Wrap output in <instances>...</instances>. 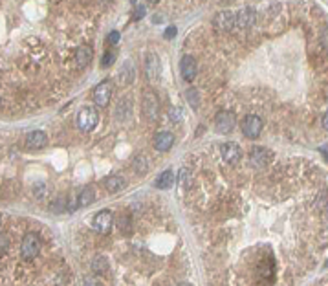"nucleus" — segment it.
<instances>
[{
    "mask_svg": "<svg viewBox=\"0 0 328 286\" xmlns=\"http://www.w3.org/2000/svg\"><path fill=\"white\" fill-rule=\"evenodd\" d=\"M187 103L191 104V108H198L200 106V94H198L196 88H189L186 92Z\"/></svg>",
    "mask_w": 328,
    "mask_h": 286,
    "instance_id": "24",
    "label": "nucleus"
},
{
    "mask_svg": "<svg viewBox=\"0 0 328 286\" xmlns=\"http://www.w3.org/2000/svg\"><path fill=\"white\" fill-rule=\"evenodd\" d=\"M180 74H182V79L187 82H191L196 79V74H198V66H196V60L194 57L191 55H184L180 60Z\"/></svg>",
    "mask_w": 328,
    "mask_h": 286,
    "instance_id": "10",
    "label": "nucleus"
},
{
    "mask_svg": "<svg viewBox=\"0 0 328 286\" xmlns=\"http://www.w3.org/2000/svg\"><path fill=\"white\" fill-rule=\"evenodd\" d=\"M0 231H2V218H0Z\"/></svg>",
    "mask_w": 328,
    "mask_h": 286,
    "instance_id": "38",
    "label": "nucleus"
},
{
    "mask_svg": "<svg viewBox=\"0 0 328 286\" xmlns=\"http://www.w3.org/2000/svg\"><path fill=\"white\" fill-rule=\"evenodd\" d=\"M106 40H108V44H116L118 40H120V33H118V32H110L108 33V38H106Z\"/></svg>",
    "mask_w": 328,
    "mask_h": 286,
    "instance_id": "31",
    "label": "nucleus"
},
{
    "mask_svg": "<svg viewBox=\"0 0 328 286\" xmlns=\"http://www.w3.org/2000/svg\"><path fill=\"white\" fill-rule=\"evenodd\" d=\"M147 2H148V4H152V6H154V4H158L160 0H147Z\"/></svg>",
    "mask_w": 328,
    "mask_h": 286,
    "instance_id": "37",
    "label": "nucleus"
},
{
    "mask_svg": "<svg viewBox=\"0 0 328 286\" xmlns=\"http://www.w3.org/2000/svg\"><path fill=\"white\" fill-rule=\"evenodd\" d=\"M118 226H120V231L123 233V235H128V233H130V226H132L130 216H128L126 213H123L120 216V220H118Z\"/></svg>",
    "mask_w": 328,
    "mask_h": 286,
    "instance_id": "25",
    "label": "nucleus"
},
{
    "mask_svg": "<svg viewBox=\"0 0 328 286\" xmlns=\"http://www.w3.org/2000/svg\"><path fill=\"white\" fill-rule=\"evenodd\" d=\"M40 246H42V242H40L38 233H35V231H28L20 240V255L26 258V260H32V258H35L38 255Z\"/></svg>",
    "mask_w": 328,
    "mask_h": 286,
    "instance_id": "1",
    "label": "nucleus"
},
{
    "mask_svg": "<svg viewBox=\"0 0 328 286\" xmlns=\"http://www.w3.org/2000/svg\"><path fill=\"white\" fill-rule=\"evenodd\" d=\"M172 145H174V136L170 132H160L156 140H154V148L160 150V152H167Z\"/></svg>",
    "mask_w": 328,
    "mask_h": 286,
    "instance_id": "17",
    "label": "nucleus"
},
{
    "mask_svg": "<svg viewBox=\"0 0 328 286\" xmlns=\"http://www.w3.org/2000/svg\"><path fill=\"white\" fill-rule=\"evenodd\" d=\"M112 226H114V214H112L110 209H103V211H99V213L96 214L94 220H92V228L98 231V233H101V235L110 233Z\"/></svg>",
    "mask_w": 328,
    "mask_h": 286,
    "instance_id": "7",
    "label": "nucleus"
},
{
    "mask_svg": "<svg viewBox=\"0 0 328 286\" xmlns=\"http://www.w3.org/2000/svg\"><path fill=\"white\" fill-rule=\"evenodd\" d=\"M99 123V112L94 106H84L77 114V126L82 132H92Z\"/></svg>",
    "mask_w": 328,
    "mask_h": 286,
    "instance_id": "2",
    "label": "nucleus"
},
{
    "mask_svg": "<svg viewBox=\"0 0 328 286\" xmlns=\"http://www.w3.org/2000/svg\"><path fill=\"white\" fill-rule=\"evenodd\" d=\"M172 118H174V120H176V121L180 120V112H178V108H176V110H174V114H172V112H170V120H172Z\"/></svg>",
    "mask_w": 328,
    "mask_h": 286,
    "instance_id": "35",
    "label": "nucleus"
},
{
    "mask_svg": "<svg viewBox=\"0 0 328 286\" xmlns=\"http://www.w3.org/2000/svg\"><path fill=\"white\" fill-rule=\"evenodd\" d=\"M33 192H35V196L37 198H44L46 196V184H44V182H37L35 187H33Z\"/></svg>",
    "mask_w": 328,
    "mask_h": 286,
    "instance_id": "29",
    "label": "nucleus"
},
{
    "mask_svg": "<svg viewBox=\"0 0 328 286\" xmlns=\"http://www.w3.org/2000/svg\"><path fill=\"white\" fill-rule=\"evenodd\" d=\"M116 57H118V54H116V50H106L103 55V59H101V64L104 66V68H108V66L114 64Z\"/></svg>",
    "mask_w": 328,
    "mask_h": 286,
    "instance_id": "27",
    "label": "nucleus"
},
{
    "mask_svg": "<svg viewBox=\"0 0 328 286\" xmlns=\"http://www.w3.org/2000/svg\"><path fill=\"white\" fill-rule=\"evenodd\" d=\"M213 26L218 30V32H231L233 28H235V13L233 11H220V13H216V16H214L213 20Z\"/></svg>",
    "mask_w": 328,
    "mask_h": 286,
    "instance_id": "12",
    "label": "nucleus"
},
{
    "mask_svg": "<svg viewBox=\"0 0 328 286\" xmlns=\"http://www.w3.org/2000/svg\"><path fill=\"white\" fill-rule=\"evenodd\" d=\"M172 184H174V172L170 169L164 170V172L156 178V187H158V189H164V191L165 189H170Z\"/></svg>",
    "mask_w": 328,
    "mask_h": 286,
    "instance_id": "19",
    "label": "nucleus"
},
{
    "mask_svg": "<svg viewBox=\"0 0 328 286\" xmlns=\"http://www.w3.org/2000/svg\"><path fill=\"white\" fill-rule=\"evenodd\" d=\"M257 20V11L246 6L242 8L238 13H235V26H238L240 30H246V28H252Z\"/></svg>",
    "mask_w": 328,
    "mask_h": 286,
    "instance_id": "13",
    "label": "nucleus"
},
{
    "mask_svg": "<svg viewBox=\"0 0 328 286\" xmlns=\"http://www.w3.org/2000/svg\"><path fill=\"white\" fill-rule=\"evenodd\" d=\"M132 4H136V0H132Z\"/></svg>",
    "mask_w": 328,
    "mask_h": 286,
    "instance_id": "39",
    "label": "nucleus"
},
{
    "mask_svg": "<svg viewBox=\"0 0 328 286\" xmlns=\"http://www.w3.org/2000/svg\"><path fill=\"white\" fill-rule=\"evenodd\" d=\"M176 35V28H167L165 30V38H172Z\"/></svg>",
    "mask_w": 328,
    "mask_h": 286,
    "instance_id": "32",
    "label": "nucleus"
},
{
    "mask_svg": "<svg viewBox=\"0 0 328 286\" xmlns=\"http://www.w3.org/2000/svg\"><path fill=\"white\" fill-rule=\"evenodd\" d=\"M48 145V136L42 130H33L26 136V147L32 150H40Z\"/></svg>",
    "mask_w": 328,
    "mask_h": 286,
    "instance_id": "15",
    "label": "nucleus"
},
{
    "mask_svg": "<svg viewBox=\"0 0 328 286\" xmlns=\"http://www.w3.org/2000/svg\"><path fill=\"white\" fill-rule=\"evenodd\" d=\"M134 79H136V68H134L130 60H125L121 64L120 72H118V82L121 86H128V84L134 82Z\"/></svg>",
    "mask_w": 328,
    "mask_h": 286,
    "instance_id": "14",
    "label": "nucleus"
},
{
    "mask_svg": "<svg viewBox=\"0 0 328 286\" xmlns=\"http://www.w3.org/2000/svg\"><path fill=\"white\" fill-rule=\"evenodd\" d=\"M10 244H11L10 236L4 235V233L0 231V257H2V255H6V253L10 252Z\"/></svg>",
    "mask_w": 328,
    "mask_h": 286,
    "instance_id": "28",
    "label": "nucleus"
},
{
    "mask_svg": "<svg viewBox=\"0 0 328 286\" xmlns=\"http://www.w3.org/2000/svg\"><path fill=\"white\" fill-rule=\"evenodd\" d=\"M84 282H90V284H98L99 280H98V279H94V277H86V279H84Z\"/></svg>",
    "mask_w": 328,
    "mask_h": 286,
    "instance_id": "34",
    "label": "nucleus"
},
{
    "mask_svg": "<svg viewBox=\"0 0 328 286\" xmlns=\"http://www.w3.org/2000/svg\"><path fill=\"white\" fill-rule=\"evenodd\" d=\"M132 116V103L128 98H123L118 101V104H116L114 108V118L116 121H120V123H125V121L130 120Z\"/></svg>",
    "mask_w": 328,
    "mask_h": 286,
    "instance_id": "16",
    "label": "nucleus"
},
{
    "mask_svg": "<svg viewBox=\"0 0 328 286\" xmlns=\"http://www.w3.org/2000/svg\"><path fill=\"white\" fill-rule=\"evenodd\" d=\"M236 126V116L230 110H220L218 114L214 116V128L220 134H230L235 130Z\"/></svg>",
    "mask_w": 328,
    "mask_h": 286,
    "instance_id": "4",
    "label": "nucleus"
},
{
    "mask_svg": "<svg viewBox=\"0 0 328 286\" xmlns=\"http://www.w3.org/2000/svg\"><path fill=\"white\" fill-rule=\"evenodd\" d=\"M274 160V150H270L268 147H253L250 152V164L253 167H266L272 164Z\"/></svg>",
    "mask_w": 328,
    "mask_h": 286,
    "instance_id": "8",
    "label": "nucleus"
},
{
    "mask_svg": "<svg viewBox=\"0 0 328 286\" xmlns=\"http://www.w3.org/2000/svg\"><path fill=\"white\" fill-rule=\"evenodd\" d=\"M52 213H62V211H68V206H66V198L64 196H57V200H54V204L50 206Z\"/></svg>",
    "mask_w": 328,
    "mask_h": 286,
    "instance_id": "26",
    "label": "nucleus"
},
{
    "mask_svg": "<svg viewBox=\"0 0 328 286\" xmlns=\"http://www.w3.org/2000/svg\"><path fill=\"white\" fill-rule=\"evenodd\" d=\"M94 200H96V191L90 186L82 187L79 191V196H77V208H88Z\"/></svg>",
    "mask_w": 328,
    "mask_h": 286,
    "instance_id": "18",
    "label": "nucleus"
},
{
    "mask_svg": "<svg viewBox=\"0 0 328 286\" xmlns=\"http://www.w3.org/2000/svg\"><path fill=\"white\" fill-rule=\"evenodd\" d=\"M240 125H242V132H244V136L250 138V140H255V138L260 136L264 123H262V120H260L258 116L250 114V116H246V118L242 120Z\"/></svg>",
    "mask_w": 328,
    "mask_h": 286,
    "instance_id": "6",
    "label": "nucleus"
},
{
    "mask_svg": "<svg viewBox=\"0 0 328 286\" xmlns=\"http://www.w3.org/2000/svg\"><path fill=\"white\" fill-rule=\"evenodd\" d=\"M220 152H222V158H224L226 164L230 165H236L242 160V148L235 142L224 143L222 148H220Z\"/></svg>",
    "mask_w": 328,
    "mask_h": 286,
    "instance_id": "11",
    "label": "nucleus"
},
{
    "mask_svg": "<svg viewBox=\"0 0 328 286\" xmlns=\"http://www.w3.org/2000/svg\"><path fill=\"white\" fill-rule=\"evenodd\" d=\"M142 106H143V114H145V118H147L150 123H154V121L158 120L160 116V101L158 98H156V94L154 92H145L143 94V99H142Z\"/></svg>",
    "mask_w": 328,
    "mask_h": 286,
    "instance_id": "5",
    "label": "nucleus"
},
{
    "mask_svg": "<svg viewBox=\"0 0 328 286\" xmlns=\"http://www.w3.org/2000/svg\"><path fill=\"white\" fill-rule=\"evenodd\" d=\"M104 187L108 192H118L125 187V180L121 176H108V178H104Z\"/></svg>",
    "mask_w": 328,
    "mask_h": 286,
    "instance_id": "21",
    "label": "nucleus"
},
{
    "mask_svg": "<svg viewBox=\"0 0 328 286\" xmlns=\"http://www.w3.org/2000/svg\"><path fill=\"white\" fill-rule=\"evenodd\" d=\"M110 270V266H108V260L103 257V255H99V257H96L92 260V272L96 275H104L106 272Z\"/></svg>",
    "mask_w": 328,
    "mask_h": 286,
    "instance_id": "22",
    "label": "nucleus"
},
{
    "mask_svg": "<svg viewBox=\"0 0 328 286\" xmlns=\"http://www.w3.org/2000/svg\"><path fill=\"white\" fill-rule=\"evenodd\" d=\"M145 13H147L145 6H143V4L136 6V10H134V13H132V20H142L143 16H145Z\"/></svg>",
    "mask_w": 328,
    "mask_h": 286,
    "instance_id": "30",
    "label": "nucleus"
},
{
    "mask_svg": "<svg viewBox=\"0 0 328 286\" xmlns=\"http://www.w3.org/2000/svg\"><path fill=\"white\" fill-rule=\"evenodd\" d=\"M112 94H114V82L106 79V81H101L98 86L94 88V103L98 104L99 108H106L112 99Z\"/></svg>",
    "mask_w": 328,
    "mask_h": 286,
    "instance_id": "3",
    "label": "nucleus"
},
{
    "mask_svg": "<svg viewBox=\"0 0 328 286\" xmlns=\"http://www.w3.org/2000/svg\"><path fill=\"white\" fill-rule=\"evenodd\" d=\"M186 178H187V169L184 167V169L180 170V182L182 184H186Z\"/></svg>",
    "mask_w": 328,
    "mask_h": 286,
    "instance_id": "33",
    "label": "nucleus"
},
{
    "mask_svg": "<svg viewBox=\"0 0 328 286\" xmlns=\"http://www.w3.org/2000/svg\"><path fill=\"white\" fill-rule=\"evenodd\" d=\"M92 57H94V54H92V50L88 48V46H81V48H77V52H76L77 66L90 64V62H92Z\"/></svg>",
    "mask_w": 328,
    "mask_h": 286,
    "instance_id": "20",
    "label": "nucleus"
},
{
    "mask_svg": "<svg viewBox=\"0 0 328 286\" xmlns=\"http://www.w3.org/2000/svg\"><path fill=\"white\" fill-rule=\"evenodd\" d=\"M145 74H147V79L158 81V77L162 76V60H160L158 54H154V52L147 54V57H145Z\"/></svg>",
    "mask_w": 328,
    "mask_h": 286,
    "instance_id": "9",
    "label": "nucleus"
},
{
    "mask_svg": "<svg viewBox=\"0 0 328 286\" xmlns=\"http://www.w3.org/2000/svg\"><path fill=\"white\" fill-rule=\"evenodd\" d=\"M132 167H134V170H136L138 174H145L147 172V169H148V162H147V158L145 156H136L134 158V162H132Z\"/></svg>",
    "mask_w": 328,
    "mask_h": 286,
    "instance_id": "23",
    "label": "nucleus"
},
{
    "mask_svg": "<svg viewBox=\"0 0 328 286\" xmlns=\"http://www.w3.org/2000/svg\"><path fill=\"white\" fill-rule=\"evenodd\" d=\"M323 126L326 128V114H323Z\"/></svg>",
    "mask_w": 328,
    "mask_h": 286,
    "instance_id": "36",
    "label": "nucleus"
}]
</instances>
